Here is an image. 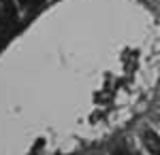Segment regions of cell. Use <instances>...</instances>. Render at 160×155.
I'll return each instance as SVG.
<instances>
[{
  "instance_id": "obj_1",
  "label": "cell",
  "mask_w": 160,
  "mask_h": 155,
  "mask_svg": "<svg viewBox=\"0 0 160 155\" xmlns=\"http://www.w3.org/2000/svg\"><path fill=\"white\" fill-rule=\"evenodd\" d=\"M145 144H148V149H149V153L152 155H160V138H158V134H154L152 130H145Z\"/></svg>"
},
{
  "instance_id": "obj_2",
  "label": "cell",
  "mask_w": 160,
  "mask_h": 155,
  "mask_svg": "<svg viewBox=\"0 0 160 155\" xmlns=\"http://www.w3.org/2000/svg\"><path fill=\"white\" fill-rule=\"evenodd\" d=\"M2 9H4V13L9 17H15V4H13V0H2Z\"/></svg>"
},
{
  "instance_id": "obj_3",
  "label": "cell",
  "mask_w": 160,
  "mask_h": 155,
  "mask_svg": "<svg viewBox=\"0 0 160 155\" xmlns=\"http://www.w3.org/2000/svg\"><path fill=\"white\" fill-rule=\"evenodd\" d=\"M113 155H128V153H126L124 149H115V151H113Z\"/></svg>"
},
{
  "instance_id": "obj_4",
  "label": "cell",
  "mask_w": 160,
  "mask_h": 155,
  "mask_svg": "<svg viewBox=\"0 0 160 155\" xmlns=\"http://www.w3.org/2000/svg\"><path fill=\"white\" fill-rule=\"evenodd\" d=\"M17 2H19L22 7H28V2H30V0H17Z\"/></svg>"
}]
</instances>
